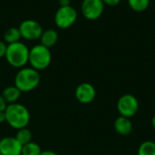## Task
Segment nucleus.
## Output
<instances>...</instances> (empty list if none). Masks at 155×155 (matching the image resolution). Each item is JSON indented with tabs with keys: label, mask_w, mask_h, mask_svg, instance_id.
Here are the masks:
<instances>
[{
	"label": "nucleus",
	"mask_w": 155,
	"mask_h": 155,
	"mask_svg": "<svg viewBox=\"0 0 155 155\" xmlns=\"http://www.w3.org/2000/svg\"><path fill=\"white\" fill-rule=\"evenodd\" d=\"M52 61V54L49 48L42 45L41 44L34 45L29 50L28 64L30 67L36 71H42L46 69Z\"/></svg>",
	"instance_id": "obj_4"
},
{
	"label": "nucleus",
	"mask_w": 155,
	"mask_h": 155,
	"mask_svg": "<svg viewBox=\"0 0 155 155\" xmlns=\"http://www.w3.org/2000/svg\"><path fill=\"white\" fill-rule=\"evenodd\" d=\"M5 114V123L16 131L27 127L30 123V113L22 104L15 103L8 104Z\"/></svg>",
	"instance_id": "obj_1"
},
{
	"label": "nucleus",
	"mask_w": 155,
	"mask_h": 155,
	"mask_svg": "<svg viewBox=\"0 0 155 155\" xmlns=\"http://www.w3.org/2000/svg\"><path fill=\"white\" fill-rule=\"evenodd\" d=\"M21 92L20 90L15 86V85H11V86H7L3 90L2 93V96L4 97V99L5 100V102L7 103V104H15L17 103L18 99L21 96Z\"/></svg>",
	"instance_id": "obj_13"
},
{
	"label": "nucleus",
	"mask_w": 155,
	"mask_h": 155,
	"mask_svg": "<svg viewBox=\"0 0 155 155\" xmlns=\"http://www.w3.org/2000/svg\"><path fill=\"white\" fill-rule=\"evenodd\" d=\"M77 11L72 5L60 6L54 14V24L58 28L67 29L77 20Z\"/></svg>",
	"instance_id": "obj_5"
},
{
	"label": "nucleus",
	"mask_w": 155,
	"mask_h": 155,
	"mask_svg": "<svg viewBox=\"0 0 155 155\" xmlns=\"http://www.w3.org/2000/svg\"><path fill=\"white\" fill-rule=\"evenodd\" d=\"M40 84L39 72L32 67H23L17 72L15 77V86L21 93H28L35 90Z\"/></svg>",
	"instance_id": "obj_2"
},
{
	"label": "nucleus",
	"mask_w": 155,
	"mask_h": 155,
	"mask_svg": "<svg viewBox=\"0 0 155 155\" xmlns=\"http://www.w3.org/2000/svg\"><path fill=\"white\" fill-rule=\"evenodd\" d=\"M137 155H155V142L151 140L143 142L138 147Z\"/></svg>",
	"instance_id": "obj_15"
},
{
	"label": "nucleus",
	"mask_w": 155,
	"mask_h": 155,
	"mask_svg": "<svg viewBox=\"0 0 155 155\" xmlns=\"http://www.w3.org/2000/svg\"><path fill=\"white\" fill-rule=\"evenodd\" d=\"M75 98L76 100L84 104L92 103L96 96V90L93 84L90 83H82L75 89Z\"/></svg>",
	"instance_id": "obj_9"
},
{
	"label": "nucleus",
	"mask_w": 155,
	"mask_h": 155,
	"mask_svg": "<svg viewBox=\"0 0 155 155\" xmlns=\"http://www.w3.org/2000/svg\"><path fill=\"white\" fill-rule=\"evenodd\" d=\"M29 48L22 42L7 45L5 59L7 63L15 68H23L28 64Z\"/></svg>",
	"instance_id": "obj_3"
},
{
	"label": "nucleus",
	"mask_w": 155,
	"mask_h": 155,
	"mask_svg": "<svg viewBox=\"0 0 155 155\" xmlns=\"http://www.w3.org/2000/svg\"><path fill=\"white\" fill-rule=\"evenodd\" d=\"M4 42L6 45L14 44L16 42H19L22 38L21 33L19 31L18 27H10L4 33Z\"/></svg>",
	"instance_id": "obj_14"
},
{
	"label": "nucleus",
	"mask_w": 155,
	"mask_h": 155,
	"mask_svg": "<svg viewBox=\"0 0 155 155\" xmlns=\"http://www.w3.org/2000/svg\"><path fill=\"white\" fill-rule=\"evenodd\" d=\"M104 4L102 0H83L81 11L88 20H96L104 13Z\"/></svg>",
	"instance_id": "obj_8"
},
{
	"label": "nucleus",
	"mask_w": 155,
	"mask_h": 155,
	"mask_svg": "<svg viewBox=\"0 0 155 155\" xmlns=\"http://www.w3.org/2000/svg\"><path fill=\"white\" fill-rule=\"evenodd\" d=\"M42 149L39 144L35 142H30L22 146V153L21 155H40L42 153Z\"/></svg>",
	"instance_id": "obj_16"
},
{
	"label": "nucleus",
	"mask_w": 155,
	"mask_h": 155,
	"mask_svg": "<svg viewBox=\"0 0 155 155\" xmlns=\"http://www.w3.org/2000/svg\"><path fill=\"white\" fill-rule=\"evenodd\" d=\"M60 6H68L71 5V0H58Z\"/></svg>",
	"instance_id": "obj_22"
},
{
	"label": "nucleus",
	"mask_w": 155,
	"mask_h": 155,
	"mask_svg": "<svg viewBox=\"0 0 155 155\" xmlns=\"http://www.w3.org/2000/svg\"><path fill=\"white\" fill-rule=\"evenodd\" d=\"M22 146L15 137L5 136L0 139V153L2 155H21Z\"/></svg>",
	"instance_id": "obj_10"
},
{
	"label": "nucleus",
	"mask_w": 155,
	"mask_h": 155,
	"mask_svg": "<svg viewBox=\"0 0 155 155\" xmlns=\"http://www.w3.org/2000/svg\"><path fill=\"white\" fill-rule=\"evenodd\" d=\"M0 155H2V154H1V153H0Z\"/></svg>",
	"instance_id": "obj_26"
},
{
	"label": "nucleus",
	"mask_w": 155,
	"mask_h": 155,
	"mask_svg": "<svg viewBox=\"0 0 155 155\" xmlns=\"http://www.w3.org/2000/svg\"><path fill=\"white\" fill-rule=\"evenodd\" d=\"M40 155H58V154H57V153H55L54 152H52V151H43Z\"/></svg>",
	"instance_id": "obj_23"
},
{
	"label": "nucleus",
	"mask_w": 155,
	"mask_h": 155,
	"mask_svg": "<svg viewBox=\"0 0 155 155\" xmlns=\"http://www.w3.org/2000/svg\"><path fill=\"white\" fill-rule=\"evenodd\" d=\"M18 28L21 33L22 38H25L30 41L39 39L44 31L42 25L37 21L33 20V19L24 20L20 24Z\"/></svg>",
	"instance_id": "obj_7"
},
{
	"label": "nucleus",
	"mask_w": 155,
	"mask_h": 155,
	"mask_svg": "<svg viewBox=\"0 0 155 155\" xmlns=\"http://www.w3.org/2000/svg\"><path fill=\"white\" fill-rule=\"evenodd\" d=\"M40 44L47 48L53 47L58 41V33L54 29H47L43 31L40 38Z\"/></svg>",
	"instance_id": "obj_12"
},
{
	"label": "nucleus",
	"mask_w": 155,
	"mask_h": 155,
	"mask_svg": "<svg viewBox=\"0 0 155 155\" xmlns=\"http://www.w3.org/2000/svg\"><path fill=\"white\" fill-rule=\"evenodd\" d=\"M5 122V112H0V124Z\"/></svg>",
	"instance_id": "obj_24"
},
{
	"label": "nucleus",
	"mask_w": 155,
	"mask_h": 155,
	"mask_svg": "<svg viewBox=\"0 0 155 155\" xmlns=\"http://www.w3.org/2000/svg\"><path fill=\"white\" fill-rule=\"evenodd\" d=\"M7 105H8L7 103L5 102V100L4 99L2 94H0V112H5Z\"/></svg>",
	"instance_id": "obj_21"
},
{
	"label": "nucleus",
	"mask_w": 155,
	"mask_h": 155,
	"mask_svg": "<svg viewBox=\"0 0 155 155\" xmlns=\"http://www.w3.org/2000/svg\"><path fill=\"white\" fill-rule=\"evenodd\" d=\"M152 126H153V128L155 130V114L153 115V117L152 118Z\"/></svg>",
	"instance_id": "obj_25"
},
{
	"label": "nucleus",
	"mask_w": 155,
	"mask_h": 155,
	"mask_svg": "<svg viewBox=\"0 0 155 155\" xmlns=\"http://www.w3.org/2000/svg\"><path fill=\"white\" fill-rule=\"evenodd\" d=\"M15 137L22 145H25V144H26L32 141L33 135H32L31 131L27 127H25V128H22V129L17 130Z\"/></svg>",
	"instance_id": "obj_17"
},
{
	"label": "nucleus",
	"mask_w": 155,
	"mask_h": 155,
	"mask_svg": "<svg viewBox=\"0 0 155 155\" xmlns=\"http://www.w3.org/2000/svg\"><path fill=\"white\" fill-rule=\"evenodd\" d=\"M129 6L135 12H143L150 5V0H127Z\"/></svg>",
	"instance_id": "obj_18"
},
{
	"label": "nucleus",
	"mask_w": 155,
	"mask_h": 155,
	"mask_svg": "<svg viewBox=\"0 0 155 155\" xmlns=\"http://www.w3.org/2000/svg\"><path fill=\"white\" fill-rule=\"evenodd\" d=\"M6 48H7V45L4 41L0 40V58L5 57V52H6Z\"/></svg>",
	"instance_id": "obj_19"
},
{
	"label": "nucleus",
	"mask_w": 155,
	"mask_h": 155,
	"mask_svg": "<svg viewBox=\"0 0 155 155\" xmlns=\"http://www.w3.org/2000/svg\"><path fill=\"white\" fill-rule=\"evenodd\" d=\"M114 128L118 134L122 136H127L133 132V123L130 118L119 115L114 120Z\"/></svg>",
	"instance_id": "obj_11"
},
{
	"label": "nucleus",
	"mask_w": 155,
	"mask_h": 155,
	"mask_svg": "<svg viewBox=\"0 0 155 155\" xmlns=\"http://www.w3.org/2000/svg\"><path fill=\"white\" fill-rule=\"evenodd\" d=\"M104 4V5H108V6H115L117 5L120 4L121 0H102Z\"/></svg>",
	"instance_id": "obj_20"
},
{
	"label": "nucleus",
	"mask_w": 155,
	"mask_h": 155,
	"mask_svg": "<svg viewBox=\"0 0 155 155\" xmlns=\"http://www.w3.org/2000/svg\"><path fill=\"white\" fill-rule=\"evenodd\" d=\"M116 109L121 116L132 118L139 110V101L134 94H124L118 99Z\"/></svg>",
	"instance_id": "obj_6"
}]
</instances>
